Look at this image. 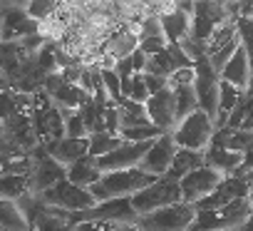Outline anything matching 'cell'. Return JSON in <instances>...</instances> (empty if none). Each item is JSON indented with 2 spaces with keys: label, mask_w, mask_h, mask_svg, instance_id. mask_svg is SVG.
<instances>
[{
  "label": "cell",
  "mask_w": 253,
  "mask_h": 231,
  "mask_svg": "<svg viewBox=\"0 0 253 231\" xmlns=\"http://www.w3.org/2000/svg\"><path fill=\"white\" fill-rule=\"evenodd\" d=\"M159 177L144 172L142 167H132V169H119V172L102 174V179L97 184H92L89 191L94 194L97 201L119 199V196H134V194H139L142 189H147Z\"/></svg>",
  "instance_id": "1"
},
{
  "label": "cell",
  "mask_w": 253,
  "mask_h": 231,
  "mask_svg": "<svg viewBox=\"0 0 253 231\" xmlns=\"http://www.w3.org/2000/svg\"><path fill=\"white\" fill-rule=\"evenodd\" d=\"M251 216H253V206L248 196H243L218 209H199L189 231H233V229H243Z\"/></svg>",
  "instance_id": "2"
},
{
  "label": "cell",
  "mask_w": 253,
  "mask_h": 231,
  "mask_svg": "<svg viewBox=\"0 0 253 231\" xmlns=\"http://www.w3.org/2000/svg\"><path fill=\"white\" fill-rule=\"evenodd\" d=\"M233 18V0H196L194 13H191V33L189 38L199 45H204L213 35V30Z\"/></svg>",
  "instance_id": "3"
},
{
  "label": "cell",
  "mask_w": 253,
  "mask_h": 231,
  "mask_svg": "<svg viewBox=\"0 0 253 231\" xmlns=\"http://www.w3.org/2000/svg\"><path fill=\"white\" fill-rule=\"evenodd\" d=\"M216 132H218L216 122L209 117L204 109H196V112H191L189 117H184V120L176 125V130L171 132V137H174V142H176L179 147H184V149L206 152V149L211 147Z\"/></svg>",
  "instance_id": "4"
},
{
  "label": "cell",
  "mask_w": 253,
  "mask_h": 231,
  "mask_svg": "<svg viewBox=\"0 0 253 231\" xmlns=\"http://www.w3.org/2000/svg\"><path fill=\"white\" fill-rule=\"evenodd\" d=\"M196 211H199L196 204L176 201V204H169L152 214H142L137 224L144 231H189L196 219Z\"/></svg>",
  "instance_id": "5"
},
{
  "label": "cell",
  "mask_w": 253,
  "mask_h": 231,
  "mask_svg": "<svg viewBox=\"0 0 253 231\" xmlns=\"http://www.w3.org/2000/svg\"><path fill=\"white\" fill-rule=\"evenodd\" d=\"M139 211L132 204V196H119V199H107V201H97L92 209L84 211H75L70 214L72 224L80 221H109V224H137L139 221Z\"/></svg>",
  "instance_id": "6"
},
{
  "label": "cell",
  "mask_w": 253,
  "mask_h": 231,
  "mask_svg": "<svg viewBox=\"0 0 253 231\" xmlns=\"http://www.w3.org/2000/svg\"><path fill=\"white\" fill-rule=\"evenodd\" d=\"M33 122L40 137V144L50 147L60 137H65V114L62 109L47 97V92L35 94V107H33Z\"/></svg>",
  "instance_id": "7"
},
{
  "label": "cell",
  "mask_w": 253,
  "mask_h": 231,
  "mask_svg": "<svg viewBox=\"0 0 253 231\" xmlns=\"http://www.w3.org/2000/svg\"><path fill=\"white\" fill-rule=\"evenodd\" d=\"M196 77H194V90L199 99V109H204L209 117L216 122L218 120V94H221V75L211 65V60L204 55L196 60Z\"/></svg>",
  "instance_id": "8"
},
{
  "label": "cell",
  "mask_w": 253,
  "mask_h": 231,
  "mask_svg": "<svg viewBox=\"0 0 253 231\" xmlns=\"http://www.w3.org/2000/svg\"><path fill=\"white\" fill-rule=\"evenodd\" d=\"M30 191L33 194H45L47 189H52L57 182L67 179V167L62 162H57L45 144L33 149V167H30Z\"/></svg>",
  "instance_id": "9"
},
{
  "label": "cell",
  "mask_w": 253,
  "mask_h": 231,
  "mask_svg": "<svg viewBox=\"0 0 253 231\" xmlns=\"http://www.w3.org/2000/svg\"><path fill=\"white\" fill-rule=\"evenodd\" d=\"M38 196H40L47 206H55V209H62V211H70V214L92 209V206L97 204V199H94V194H92L89 189L77 186V184L70 182V179L57 182L52 189H47L45 194H38Z\"/></svg>",
  "instance_id": "10"
},
{
  "label": "cell",
  "mask_w": 253,
  "mask_h": 231,
  "mask_svg": "<svg viewBox=\"0 0 253 231\" xmlns=\"http://www.w3.org/2000/svg\"><path fill=\"white\" fill-rule=\"evenodd\" d=\"M184 201L181 196V182H171L167 177H159L157 182H152L147 189H142L139 194L132 196V204L139 214H152L157 209H164L169 204Z\"/></svg>",
  "instance_id": "11"
},
{
  "label": "cell",
  "mask_w": 253,
  "mask_h": 231,
  "mask_svg": "<svg viewBox=\"0 0 253 231\" xmlns=\"http://www.w3.org/2000/svg\"><path fill=\"white\" fill-rule=\"evenodd\" d=\"M45 92L47 97L62 107V109H80L92 94L80 85V82H70L62 77V72H52L47 75V82H45Z\"/></svg>",
  "instance_id": "12"
},
{
  "label": "cell",
  "mask_w": 253,
  "mask_h": 231,
  "mask_svg": "<svg viewBox=\"0 0 253 231\" xmlns=\"http://www.w3.org/2000/svg\"><path fill=\"white\" fill-rule=\"evenodd\" d=\"M223 179H226V177H223L221 172H216L213 167L204 164V167L194 169L191 174H186V177L181 179V196H184V201H189V204H199L201 199H206L209 194H213L216 186H218Z\"/></svg>",
  "instance_id": "13"
},
{
  "label": "cell",
  "mask_w": 253,
  "mask_h": 231,
  "mask_svg": "<svg viewBox=\"0 0 253 231\" xmlns=\"http://www.w3.org/2000/svg\"><path fill=\"white\" fill-rule=\"evenodd\" d=\"M152 142H154V139H149V142H126V139H124V144L117 147L114 152H109V154H104V157H97V164H99V169H102L104 174H107V172H119V169L139 167L142 159H144V154L149 152Z\"/></svg>",
  "instance_id": "14"
},
{
  "label": "cell",
  "mask_w": 253,
  "mask_h": 231,
  "mask_svg": "<svg viewBox=\"0 0 253 231\" xmlns=\"http://www.w3.org/2000/svg\"><path fill=\"white\" fill-rule=\"evenodd\" d=\"M38 33H42V23L30 18L28 8L3 5V43L23 40V38H30Z\"/></svg>",
  "instance_id": "15"
},
{
  "label": "cell",
  "mask_w": 253,
  "mask_h": 231,
  "mask_svg": "<svg viewBox=\"0 0 253 231\" xmlns=\"http://www.w3.org/2000/svg\"><path fill=\"white\" fill-rule=\"evenodd\" d=\"M176 152H179V144L174 142L171 132H164L162 137H157V139L152 142V147H149V152L144 154V159H142L139 167H142L144 172L154 174V177H164V174L171 169Z\"/></svg>",
  "instance_id": "16"
},
{
  "label": "cell",
  "mask_w": 253,
  "mask_h": 231,
  "mask_svg": "<svg viewBox=\"0 0 253 231\" xmlns=\"http://www.w3.org/2000/svg\"><path fill=\"white\" fill-rule=\"evenodd\" d=\"M147 114L149 120L162 130V132H174L176 125H179V117H176V97H174V90L167 87L157 94H152L147 99Z\"/></svg>",
  "instance_id": "17"
},
{
  "label": "cell",
  "mask_w": 253,
  "mask_h": 231,
  "mask_svg": "<svg viewBox=\"0 0 253 231\" xmlns=\"http://www.w3.org/2000/svg\"><path fill=\"white\" fill-rule=\"evenodd\" d=\"M248 191H251V184L246 182V177L233 174V177H226V179L216 186L213 194H209L206 199H201V201L196 204V209H218V206H226V204H231V201H236V199L248 196Z\"/></svg>",
  "instance_id": "18"
},
{
  "label": "cell",
  "mask_w": 253,
  "mask_h": 231,
  "mask_svg": "<svg viewBox=\"0 0 253 231\" xmlns=\"http://www.w3.org/2000/svg\"><path fill=\"white\" fill-rule=\"evenodd\" d=\"M47 152L57 159V162H62L65 167H70V164H75V162H80V159H84V157H89V137H60L57 142H52L50 147H47Z\"/></svg>",
  "instance_id": "19"
},
{
  "label": "cell",
  "mask_w": 253,
  "mask_h": 231,
  "mask_svg": "<svg viewBox=\"0 0 253 231\" xmlns=\"http://www.w3.org/2000/svg\"><path fill=\"white\" fill-rule=\"evenodd\" d=\"M243 159H246L243 152H233V149H228L218 142H211V147L206 149V164L213 167L216 172H221L223 177L238 174L241 167H243Z\"/></svg>",
  "instance_id": "20"
},
{
  "label": "cell",
  "mask_w": 253,
  "mask_h": 231,
  "mask_svg": "<svg viewBox=\"0 0 253 231\" xmlns=\"http://www.w3.org/2000/svg\"><path fill=\"white\" fill-rule=\"evenodd\" d=\"M159 23L164 28V35L169 43H181L191 33V15L176 5H169L159 13Z\"/></svg>",
  "instance_id": "21"
},
{
  "label": "cell",
  "mask_w": 253,
  "mask_h": 231,
  "mask_svg": "<svg viewBox=\"0 0 253 231\" xmlns=\"http://www.w3.org/2000/svg\"><path fill=\"white\" fill-rule=\"evenodd\" d=\"M251 77H253L251 60H248V55H246V47H243V43H241L238 52H236V55H233V57L226 62V67L221 70V80H226V82L236 85L238 90L248 92V87H251Z\"/></svg>",
  "instance_id": "22"
},
{
  "label": "cell",
  "mask_w": 253,
  "mask_h": 231,
  "mask_svg": "<svg viewBox=\"0 0 253 231\" xmlns=\"http://www.w3.org/2000/svg\"><path fill=\"white\" fill-rule=\"evenodd\" d=\"M137 47H139V33L124 28V30L114 33L112 38H107V43L102 45V55H109L114 60H122V57H129Z\"/></svg>",
  "instance_id": "23"
},
{
  "label": "cell",
  "mask_w": 253,
  "mask_h": 231,
  "mask_svg": "<svg viewBox=\"0 0 253 231\" xmlns=\"http://www.w3.org/2000/svg\"><path fill=\"white\" fill-rule=\"evenodd\" d=\"M206 164V152H196V149H184V147H179V152H176V157H174V164H171V169L164 174L167 179H171V182H181L186 174H191L194 169H199V167H204Z\"/></svg>",
  "instance_id": "24"
},
{
  "label": "cell",
  "mask_w": 253,
  "mask_h": 231,
  "mask_svg": "<svg viewBox=\"0 0 253 231\" xmlns=\"http://www.w3.org/2000/svg\"><path fill=\"white\" fill-rule=\"evenodd\" d=\"M0 231H33L28 214L13 199L0 201Z\"/></svg>",
  "instance_id": "25"
},
{
  "label": "cell",
  "mask_w": 253,
  "mask_h": 231,
  "mask_svg": "<svg viewBox=\"0 0 253 231\" xmlns=\"http://www.w3.org/2000/svg\"><path fill=\"white\" fill-rule=\"evenodd\" d=\"M102 174L104 172L99 169V164H97L94 157H84V159H80V162H75V164L67 167V179L75 182L77 186H84V189H89L92 184H97L102 179Z\"/></svg>",
  "instance_id": "26"
},
{
  "label": "cell",
  "mask_w": 253,
  "mask_h": 231,
  "mask_svg": "<svg viewBox=\"0 0 253 231\" xmlns=\"http://www.w3.org/2000/svg\"><path fill=\"white\" fill-rule=\"evenodd\" d=\"M213 142L233 149V152H251L253 149V132L251 130H231V127H221L213 137Z\"/></svg>",
  "instance_id": "27"
},
{
  "label": "cell",
  "mask_w": 253,
  "mask_h": 231,
  "mask_svg": "<svg viewBox=\"0 0 253 231\" xmlns=\"http://www.w3.org/2000/svg\"><path fill=\"white\" fill-rule=\"evenodd\" d=\"M124 144L122 135H112V132H94L89 135V157H104L109 152H114L117 147Z\"/></svg>",
  "instance_id": "28"
},
{
  "label": "cell",
  "mask_w": 253,
  "mask_h": 231,
  "mask_svg": "<svg viewBox=\"0 0 253 231\" xmlns=\"http://www.w3.org/2000/svg\"><path fill=\"white\" fill-rule=\"evenodd\" d=\"M171 90H174V97H176V117L181 122L184 117H189L191 112L199 109L196 90H194V85H179V87H171Z\"/></svg>",
  "instance_id": "29"
},
{
  "label": "cell",
  "mask_w": 253,
  "mask_h": 231,
  "mask_svg": "<svg viewBox=\"0 0 253 231\" xmlns=\"http://www.w3.org/2000/svg\"><path fill=\"white\" fill-rule=\"evenodd\" d=\"M0 191H3V199L18 201L20 196H25V194L30 191V179H28V174H3Z\"/></svg>",
  "instance_id": "30"
},
{
  "label": "cell",
  "mask_w": 253,
  "mask_h": 231,
  "mask_svg": "<svg viewBox=\"0 0 253 231\" xmlns=\"http://www.w3.org/2000/svg\"><path fill=\"white\" fill-rule=\"evenodd\" d=\"M60 109H62V107H60ZM62 114H65V135H67V137H89L87 125H84L82 114H80L77 109H62Z\"/></svg>",
  "instance_id": "31"
},
{
  "label": "cell",
  "mask_w": 253,
  "mask_h": 231,
  "mask_svg": "<svg viewBox=\"0 0 253 231\" xmlns=\"http://www.w3.org/2000/svg\"><path fill=\"white\" fill-rule=\"evenodd\" d=\"M57 3H60V0H30L28 13H30V18L45 23V20L55 18V13H57Z\"/></svg>",
  "instance_id": "32"
},
{
  "label": "cell",
  "mask_w": 253,
  "mask_h": 231,
  "mask_svg": "<svg viewBox=\"0 0 253 231\" xmlns=\"http://www.w3.org/2000/svg\"><path fill=\"white\" fill-rule=\"evenodd\" d=\"M164 132L157 127V125H147V127H134V130H124L122 137L126 142H149V139H157L162 137Z\"/></svg>",
  "instance_id": "33"
},
{
  "label": "cell",
  "mask_w": 253,
  "mask_h": 231,
  "mask_svg": "<svg viewBox=\"0 0 253 231\" xmlns=\"http://www.w3.org/2000/svg\"><path fill=\"white\" fill-rule=\"evenodd\" d=\"M102 85L109 94L112 102H119L122 99V80L119 75L114 72V67H102Z\"/></svg>",
  "instance_id": "34"
},
{
  "label": "cell",
  "mask_w": 253,
  "mask_h": 231,
  "mask_svg": "<svg viewBox=\"0 0 253 231\" xmlns=\"http://www.w3.org/2000/svg\"><path fill=\"white\" fill-rule=\"evenodd\" d=\"M129 99H134V102H142V104H147V99L152 97L149 94V87H147V77H144V72H137L134 77H132V85H129V94H126Z\"/></svg>",
  "instance_id": "35"
},
{
  "label": "cell",
  "mask_w": 253,
  "mask_h": 231,
  "mask_svg": "<svg viewBox=\"0 0 253 231\" xmlns=\"http://www.w3.org/2000/svg\"><path fill=\"white\" fill-rule=\"evenodd\" d=\"M75 231H117V224H109V221H80V224H75Z\"/></svg>",
  "instance_id": "36"
},
{
  "label": "cell",
  "mask_w": 253,
  "mask_h": 231,
  "mask_svg": "<svg viewBox=\"0 0 253 231\" xmlns=\"http://www.w3.org/2000/svg\"><path fill=\"white\" fill-rule=\"evenodd\" d=\"M144 77H147L149 94H157V92H162V90L169 87V80H167V77H157V75H149V72H144Z\"/></svg>",
  "instance_id": "37"
},
{
  "label": "cell",
  "mask_w": 253,
  "mask_h": 231,
  "mask_svg": "<svg viewBox=\"0 0 253 231\" xmlns=\"http://www.w3.org/2000/svg\"><path fill=\"white\" fill-rule=\"evenodd\" d=\"M241 130H251L253 132V94H246V102H243V125Z\"/></svg>",
  "instance_id": "38"
},
{
  "label": "cell",
  "mask_w": 253,
  "mask_h": 231,
  "mask_svg": "<svg viewBox=\"0 0 253 231\" xmlns=\"http://www.w3.org/2000/svg\"><path fill=\"white\" fill-rule=\"evenodd\" d=\"M132 60H134V70H137V72H147V60H149V55H147L142 47H137V50L132 52Z\"/></svg>",
  "instance_id": "39"
},
{
  "label": "cell",
  "mask_w": 253,
  "mask_h": 231,
  "mask_svg": "<svg viewBox=\"0 0 253 231\" xmlns=\"http://www.w3.org/2000/svg\"><path fill=\"white\" fill-rule=\"evenodd\" d=\"M248 172H253V149L246 152V159H243V167H241L238 174H248Z\"/></svg>",
  "instance_id": "40"
},
{
  "label": "cell",
  "mask_w": 253,
  "mask_h": 231,
  "mask_svg": "<svg viewBox=\"0 0 253 231\" xmlns=\"http://www.w3.org/2000/svg\"><path fill=\"white\" fill-rule=\"evenodd\" d=\"M117 231H144V229H142L139 224H119Z\"/></svg>",
  "instance_id": "41"
},
{
  "label": "cell",
  "mask_w": 253,
  "mask_h": 231,
  "mask_svg": "<svg viewBox=\"0 0 253 231\" xmlns=\"http://www.w3.org/2000/svg\"><path fill=\"white\" fill-rule=\"evenodd\" d=\"M3 5H18V8H28L30 0H3Z\"/></svg>",
  "instance_id": "42"
},
{
  "label": "cell",
  "mask_w": 253,
  "mask_h": 231,
  "mask_svg": "<svg viewBox=\"0 0 253 231\" xmlns=\"http://www.w3.org/2000/svg\"><path fill=\"white\" fill-rule=\"evenodd\" d=\"M243 231H253V216H251V219H248V224H246V226H243Z\"/></svg>",
  "instance_id": "43"
},
{
  "label": "cell",
  "mask_w": 253,
  "mask_h": 231,
  "mask_svg": "<svg viewBox=\"0 0 253 231\" xmlns=\"http://www.w3.org/2000/svg\"><path fill=\"white\" fill-rule=\"evenodd\" d=\"M248 201H251V206H253V186H251V191H248Z\"/></svg>",
  "instance_id": "44"
},
{
  "label": "cell",
  "mask_w": 253,
  "mask_h": 231,
  "mask_svg": "<svg viewBox=\"0 0 253 231\" xmlns=\"http://www.w3.org/2000/svg\"><path fill=\"white\" fill-rule=\"evenodd\" d=\"M233 231H243V229H233Z\"/></svg>",
  "instance_id": "45"
}]
</instances>
